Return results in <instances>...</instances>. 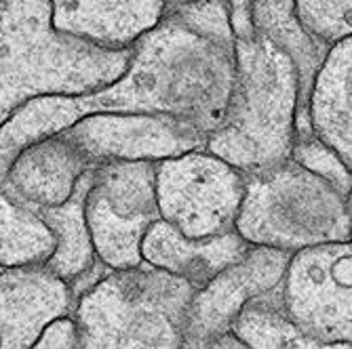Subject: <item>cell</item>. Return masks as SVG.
Returning <instances> with one entry per match:
<instances>
[{
	"label": "cell",
	"mask_w": 352,
	"mask_h": 349,
	"mask_svg": "<svg viewBox=\"0 0 352 349\" xmlns=\"http://www.w3.org/2000/svg\"><path fill=\"white\" fill-rule=\"evenodd\" d=\"M234 86V36L226 0L171 5L135 43L124 74L89 95H45L9 120L19 145L55 135L98 112L171 116L207 141L219 129Z\"/></svg>",
	"instance_id": "obj_1"
},
{
	"label": "cell",
	"mask_w": 352,
	"mask_h": 349,
	"mask_svg": "<svg viewBox=\"0 0 352 349\" xmlns=\"http://www.w3.org/2000/svg\"><path fill=\"white\" fill-rule=\"evenodd\" d=\"M234 36V86L209 154L241 173L266 171L292 156L298 129V72L272 43L251 32L247 0H226Z\"/></svg>",
	"instance_id": "obj_2"
},
{
	"label": "cell",
	"mask_w": 352,
	"mask_h": 349,
	"mask_svg": "<svg viewBox=\"0 0 352 349\" xmlns=\"http://www.w3.org/2000/svg\"><path fill=\"white\" fill-rule=\"evenodd\" d=\"M129 61L57 34L47 0H0V129L30 99L106 88Z\"/></svg>",
	"instance_id": "obj_3"
},
{
	"label": "cell",
	"mask_w": 352,
	"mask_h": 349,
	"mask_svg": "<svg viewBox=\"0 0 352 349\" xmlns=\"http://www.w3.org/2000/svg\"><path fill=\"white\" fill-rule=\"evenodd\" d=\"M234 232L249 246L283 252L350 242V198L294 158L245 175Z\"/></svg>",
	"instance_id": "obj_4"
},
{
	"label": "cell",
	"mask_w": 352,
	"mask_h": 349,
	"mask_svg": "<svg viewBox=\"0 0 352 349\" xmlns=\"http://www.w3.org/2000/svg\"><path fill=\"white\" fill-rule=\"evenodd\" d=\"M188 282L142 265L110 272L76 299L82 349H184Z\"/></svg>",
	"instance_id": "obj_5"
},
{
	"label": "cell",
	"mask_w": 352,
	"mask_h": 349,
	"mask_svg": "<svg viewBox=\"0 0 352 349\" xmlns=\"http://www.w3.org/2000/svg\"><path fill=\"white\" fill-rule=\"evenodd\" d=\"M158 219L190 240L234 232L245 194V173L207 149L154 163Z\"/></svg>",
	"instance_id": "obj_6"
},
{
	"label": "cell",
	"mask_w": 352,
	"mask_h": 349,
	"mask_svg": "<svg viewBox=\"0 0 352 349\" xmlns=\"http://www.w3.org/2000/svg\"><path fill=\"white\" fill-rule=\"evenodd\" d=\"M82 213L95 257L108 269L129 272L142 267V238L152 221L158 219L154 163H95Z\"/></svg>",
	"instance_id": "obj_7"
},
{
	"label": "cell",
	"mask_w": 352,
	"mask_h": 349,
	"mask_svg": "<svg viewBox=\"0 0 352 349\" xmlns=\"http://www.w3.org/2000/svg\"><path fill=\"white\" fill-rule=\"evenodd\" d=\"M350 242L296 250L285 265L278 297L289 320L318 343L352 341Z\"/></svg>",
	"instance_id": "obj_8"
},
{
	"label": "cell",
	"mask_w": 352,
	"mask_h": 349,
	"mask_svg": "<svg viewBox=\"0 0 352 349\" xmlns=\"http://www.w3.org/2000/svg\"><path fill=\"white\" fill-rule=\"evenodd\" d=\"M66 135L87 158L106 160H163L192 149H203L205 137L171 116L98 112L89 114L68 129Z\"/></svg>",
	"instance_id": "obj_9"
},
{
	"label": "cell",
	"mask_w": 352,
	"mask_h": 349,
	"mask_svg": "<svg viewBox=\"0 0 352 349\" xmlns=\"http://www.w3.org/2000/svg\"><path fill=\"white\" fill-rule=\"evenodd\" d=\"M287 261L289 252L251 246L241 261L221 269L203 289L195 291L186 309L184 337L207 345L209 339L230 330L249 301L278 287Z\"/></svg>",
	"instance_id": "obj_10"
},
{
	"label": "cell",
	"mask_w": 352,
	"mask_h": 349,
	"mask_svg": "<svg viewBox=\"0 0 352 349\" xmlns=\"http://www.w3.org/2000/svg\"><path fill=\"white\" fill-rule=\"evenodd\" d=\"M91 167L93 163L66 135L55 133L13 154L5 167L3 187L13 200L38 215L66 204Z\"/></svg>",
	"instance_id": "obj_11"
},
{
	"label": "cell",
	"mask_w": 352,
	"mask_h": 349,
	"mask_svg": "<svg viewBox=\"0 0 352 349\" xmlns=\"http://www.w3.org/2000/svg\"><path fill=\"white\" fill-rule=\"evenodd\" d=\"M70 284L45 263L0 269V349H30L47 324L74 313Z\"/></svg>",
	"instance_id": "obj_12"
},
{
	"label": "cell",
	"mask_w": 352,
	"mask_h": 349,
	"mask_svg": "<svg viewBox=\"0 0 352 349\" xmlns=\"http://www.w3.org/2000/svg\"><path fill=\"white\" fill-rule=\"evenodd\" d=\"M57 34L95 49L124 53L161 23L167 0H47Z\"/></svg>",
	"instance_id": "obj_13"
},
{
	"label": "cell",
	"mask_w": 352,
	"mask_h": 349,
	"mask_svg": "<svg viewBox=\"0 0 352 349\" xmlns=\"http://www.w3.org/2000/svg\"><path fill=\"white\" fill-rule=\"evenodd\" d=\"M249 248L236 232L207 240H190L163 219H156L142 238L140 255L144 265L175 276L199 291L215 274L241 261Z\"/></svg>",
	"instance_id": "obj_14"
},
{
	"label": "cell",
	"mask_w": 352,
	"mask_h": 349,
	"mask_svg": "<svg viewBox=\"0 0 352 349\" xmlns=\"http://www.w3.org/2000/svg\"><path fill=\"white\" fill-rule=\"evenodd\" d=\"M352 38L333 45L318 66L306 116L312 135L325 143L350 169L352 167Z\"/></svg>",
	"instance_id": "obj_15"
},
{
	"label": "cell",
	"mask_w": 352,
	"mask_h": 349,
	"mask_svg": "<svg viewBox=\"0 0 352 349\" xmlns=\"http://www.w3.org/2000/svg\"><path fill=\"white\" fill-rule=\"evenodd\" d=\"M247 7H249V23L253 34L272 43L294 61L298 72L296 129L298 135L308 133L310 126L306 116V104H308L310 86L318 66L323 63L329 49L314 43L302 29L296 17L294 0H247Z\"/></svg>",
	"instance_id": "obj_16"
},
{
	"label": "cell",
	"mask_w": 352,
	"mask_h": 349,
	"mask_svg": "<svg viewBox=\"0 0 352 349\" xmlns=\"http://www.w3.org/2000/svg\"><path fill=\"white\" fill-rule=\"evenodd\" d=\"M93 179V167L87 171V175L80 179L76 194L59 208L43 210L36 217L53 232L55 236V250L53 255L45 261V265L59 278H63L68 284L76 282L80 276H85L100 259L95 257L89 232L85 226V196Z\"/></svg>",
	"instance_id": "obj_17"
},
{
	"label": "cell",
	"mask_w": 352,
	"mask_h": 349,
	"mask_svg": "<svg viewBox=\"0 0 352 349\" xmlns=\"http://www.w3.org/2000/svg\"><path fill=\"white\" fill-rule=\"evenodd\" d=\"M230 330L249 349H350V343H318L304 335L285 313L278 287L249 301L234 318Z\"/></svg>",
	"instance_id": "obj_18"
},
{
	"label": "cell",
	"mask_w": 352,
	"mask_h": 349,
	"mask_svg": "<svg viewBox=\"0 0 352 349\" xmlns=\"http://www.w3.org/2000/svg\"><path fill=\"white\" fill-rule=\"evenodd\" d=\"M11 158L13 154L0 149V267L45 263L55 250V236L34 213L5 192L3 175Z\"/></svg>",
	"instance_id": "obj_19"
},
{
	"label": "cell",
	"mask_w": 352,
	"mask_h": 349,
	"mask_svg": "<svg viewBox=\"0 0 352 349\" xmlns=\"http://www.w3.org/2000/svg\"><path fill=\"white\" fill-rule=\"evenodd\" d=\"M306 34L327 49L352 34V0H294Z\"/></svg>",
	"instance_id": "obj_20"
},
{
	"label": "cell",
	"mask_w": 352,
	"mask_h": 349,
	"mask_svg": "<svg viewBox=\"0 0 352 349\" xmlns=\"http://www.w3.org/2000/svg\"><path fill=\"white\" fill-rule=\"evenodd\" d=\"M289 158H294L298 165L312 171L314 175L329 181L340 194L350 198V169L336 156V152L318 141L312 131L300 133L296 137Z\"/></svg>",
	"instance_id": "obj_21"
},
{
	"label": "cell",
	"mask_w": 352,
	"mask_h": 349,
	"mask_svg": "<svg viewBox=\"0 0 352 349\" xmlns=\"http://www.w3.org/2000/svg\"><path fill=\"white\" fill-rule=\"evenodd\" d=\"M30 349H82V335L76 318L70 313L53 320Z\"/></svg>",
	"instance_id": "obj_22"
},
{
	"label": "cell",
	"mask_w": 352,
	"mask_h": 349,
	"mask_svg": "<svg viewBox=\"0 0 352 349\" xmlns=\"http://www.w3.org/2000/svg\"><path fill=\"white\" fill-rule=\"evenodd\" d=\"M205 349H249V347L232 330H226V333H221V335L209 339Z\"/></svg>",
	"instance_id": "obj_23"
},
{
	"label": "cell",
	"mask_w": 352,
	"mask_h": 349,
	"mask_svg": "<svg viewBox=\"0 0 352 349\" xmlns=\"http://www.w3.org/2000/svg\"><path fill=\"white\" fill-rule=\"evenodd\" d=\"M182 3H192V0H167V7H171V5H182Z\"/></svg>",
	"instance_id": "obj_24"
}]
</instances>
